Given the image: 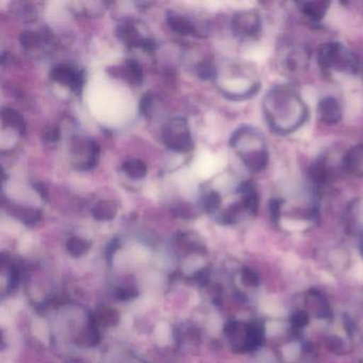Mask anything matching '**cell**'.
I'll return each mask as SVG.
<instances>
[{"mask_svg": "<svg viewBox=\"0 0 363 363\" xmlns=\"http://www.w3.org/2000/svg\"><path fill=\"white\" fill-rule=\"evenodd\" d=\"M263 113L269 128L278 135H290L307 122L309 110L298 91L290 84H279L263 99Z\"/></svg>", "mask_w": 363, "mask_h": 363, "instance_id": "1", "label": "cell"}, {"mask_svg": "<svg viewBox=\"0 0 363 363\" xmlns=\"http://www.w3.org/2000/svg\"><path fill=\"white\" fill-rule=\"evenodd\" d=\"M242 163L252 173H260L269 164V148L262 133L250 126L238 128L229 140Z\"/></svg>", "mask_w": 363, "mask_h": 363, "instance_id": "2", "label": "cell"}, {"mask_svg": "<svg viewBox=\"0 0 363 363\" xmlns=\"http://www.w3.org/2000/svg\"><path fill=\"white\" fill-rule=\"evenodd\" d=\"M318 63L325 76L331 74L354 75L359 69V61L354 52L339 42H327L318 50Z\"/></svg>", "mask_w": 363, "mask_h": 363, "instance_id": "3", "label": "cell"}, {"mask_svg": "<svg viewBox=\"0 0 363 363\" xmlns=\"http://www.w3.org/2000/svg\"><path fill=\"white\" fill-rule=\"evenodd\" d=\"M225 333L238 352L256 350L264 339L263 327L259 323L230 322L225 327Z\"/></svg>", "mask_w": 363, "mask_h": 363, "instance_id": "4", "label": "cell"}, {"mask_svg": "<svg viewBox=\"0 0 363 363\" xmlns=\"http://www.w3.org/2000/svg\"><path fill=\"white\" fill-rule=\"evenodd\" d=\"M162 140L164 145L173 152H188L194 147L188 121L179 116L172 118L165 124Z\"/></svg>", "mask_w": 363, "mask_h": 363, "instance_id": "5", "label": "cell"}, {"mask_svg": "<svg viewBox=\"0 0 363 363\" xmlns=\"http://www.w3.org/2000/svg\"><path fill=\"white\" fill-rule=\"evenodd\" d=\"M311 52L301 44H290L284 46L280 52V65L286 74L298 75L308 69Z\"/></svg>", "mask_w": 363, "mask_h": 363, "instance_id": "6", "label": "cell"}, {"mask_svg": "<svg viewBox=\"0 0 363 363\" xmlns=\"http://www.w3.org/2000/svg\"><path fill=\"white\" fill-rule=\"evenodd\" d=\"M262 21L254 10L238 12L231 20V31L240 40L254 39L260 33Z\"/></svg>", "mask_w": 363, "mask_h": 363, "instance_id": "7", "label": "cell"}, {"mask_svg": "<svg viewBox=\"0 0 363 363\" xmlns=\"http://www.w3.org/2000/svg\"><path fill=\"white\" fill-rule=\"evenodd\" d=\"M337 169L343 171L342 161L337 162L330 154H324L318 157V160L311 165L310 177L316 184H326L330 182L337 174Z\"/></svg>", "mask_w": 363, "mask_h": 363, "instance_id": "8", "label": "cell"}, {"mask_svg": "<svg viewBox=\"0 0 363 363\" xmlns=\"http://www.w3.org/2000/svg\"><path fill=\"white\" fill-rule=\"evenodd\" d=\"M50 76L54 82L69 86L76 94L82 93L84 84V74L76 67L67 65H56L52 67Z\"/></svg>", "mask_w": 363, "mask_h": 363, "instance_id": "9", "label": "cell"}, {"mask_svg": "<svg viewBox=\"0 0 363 363\" xmlns=\"http://www.w3.org/2000/svg\"><path fill=\"white\" fill-rule=\"evenodd\" d=\"M318 118L328 126H333L342 120L343 111L341 104L333 96H326L318 101Z\"/></svg>", "mask_w": 363, "mask_h": 363, "instance_id": "10", "label": "cell"}, {"mask_svg": "<svg viewBox=\"0 0 363 363\" xmlns=\"http://www.w3.org/2000/svg\"><path fill=\"white\" fill-rule=\"evenodd\" d=\"M344 173L363 178V143L350 147L342 158Z\"/></svg>", "mask_w": 363, "mask_h": 363, "instance_id": "11", "label": "cell"}, {"mask_svg": "<svg viewBox=\"0 0 363 363\" xmlns=\"http://www.w3.org/2000/svg\"><path fill=\"white\" fill-rule=\"evenodd\" d=\"M306 306L316 318H326V320L333 318V311L328 301L318 291L311 290L308 293L306 297Z\"/></svg>", "mask_w": 363, "mask_h": 363, "instance_id": "12", "label": "cell"}, {"mask_svg": "<svg viewBox=\"0 0 363 363\" xmlns=\"http://www.w3.org/2000/svg\"><path fill=\"white\" fill-rule=\"evenodd\" d=\"M329 6H330V3L328 1H320V0L303 1V3L299 4V10L310 22L318 24L326 16Z\"/></svg>", "mask_w": 363, "mask_h": 363, "instance_id": "13", "label": "cell"}, {"mask_svg": "<svg viewBox=\"0 0 363 363\" xmlns=\"http://www.w3.org/2000/svg\"><path fill=\"white\" fill-rule=\"evenodd\" d=\"M167 25L177 35L199 37V33L195 28V25L188 18L182 16V14L173 11L169 12L167 13Z\"/></svg>", "mask_w": 363, "mask_h": 363, "instance_id": "14", "label": "cell"}, {"mask_svg": "<svg viewBox=\"0 0 363 363\" xmlns=\"http://www.w3.org/2000/svg\"><path fill=\"white\" fill-rule=\"evenodd\" d=\"M116 33H118V39L125 45L128 46L129 48H142V45H143L144 41L146 40V38L142 37L137 27L130 22H126L124 24L120 25L118 27Z\"/></svg>", "mask_w": 363, "mask_h": 363, "instance_id": "15", "label": "cell"}, {"mask_svg": "<svg viewBox=\"0 0 363 363\" xmlns=\"http://www.w3.org/2000/svg\"><path fill=\"white\" fill-rule=\"evenodd\" d=\"M8 212L14 218L24 223L25 225L33 226L37 224L41 218V212L35 208L25 207V206L16 205V203H8L5 205Z\"/></svg>", "mask_w": 363, "mask_h": 363, "instance_id": "16", "label": "cell"}, {"mask_svg": "<svg viewBox=\"0 0 363 363\" xmlns=\"http://www.w3.org/2000/svg\"><path fill=\"white\" fill-rule=\"evenodd\" d=\"M21 44L25 50H33L40 48L43 43L50 42V33L42 30V33L26 30L20 37Z\"/></svg>", "mask_w": 363, "mask_h": 363, "instance_id": "17", "label": "cell"}, {"mask_svg": "<svg viewBox=\"0 0 363 363\" xmlns=\"http://www.w3.org/2000/svg\"><path fill=\"white\" fill-rule=\"evenodd\" d=\"M118 205L112 201H101L92 209V216L97 220H110L116 218Z\"/></svg>", "mask_w": 363, "mask_h": 363, "instance_id": "18", "label": "cell"}, {"mask_svg": "<svg viewBox=\"0 0 363 363\" xmlns=\"http://www.w3.org/2000/svg\"><path fill=\"white\" fill-rule=\"evenodd\" d=\"M1 116H3L4 124L16 129L21 135H24L26 131V123L24 118L16 110L12 108H3Z\"/></svg>", "mask_w": 363, "mask_h": 363, "instance_id": "19", "label": "cell"}, {"mask_svg": "<svg viewBox=\"0 0 363 363\" xmlns=\"http://www.w3.org/2000/svg\"><path fill=\"white\" fill-rule=\"evenodd\" d=\"M122 171L131 179H143L147 175V165L140 159H133L122 165Z\"/></svg>", "mask_w": 363, "mask_h": 363, "instance_id": "20", "label": "cell"}, {"mask_svg": "<svg viewBox=\"0 0 363 363\" xmlns=\"http://www.w3.org/2000/svg\"><path fill=\"white\" fill-rule=\"evenodd\" d=\"M201 208L208 213H214L222 205V196L214 190L205 191L201 199Z\"/></svg>", "mask_w": 363, "mask_h": 363, "instance_id": "21", "label": "cell"}, {"mask_svg": "<svg viewBox=\"0 0 363 363\" xmlns=\"http://www.w3.org/2000/svg\"><path fill=\"white\" fill-rule=\"evenodd\" d=\"M123 75L127 77L128 82L135 84H141L143 82V69L141 65L135 59H128L125 63Z\"/></svg>", "mask_w": 363, "mask_h": 363, "instance_id": "22", "label": "cell"}, {"mask_svg": "<svg viewBox=\"0 0 363 363\" xmlns=\"http://www.w3.org/2000/svg\"><path fill=\"white\" fill-rule=\"evenodd\" d=\"M67 247L69 254L75 257H79L84 255V252H86V250L90 247V244H89L86 240L75 237L71 238V239L67 241Z\"/></svg>", "mask_w": 363, "mask_h": 363, "instance_id": "23", "label": "cell"}, {"mask_svg": "<svg viewBox=\"0 0 363 363\" xmlns=\"http://www.w3.org/2000/svg\"><path fill=\"white\" fill-rule=\"evenodd\" d=\"M197 75L201 79L210 80L213 79L218 75L216 67L210 61H203L197 65Z\"/></svg>", "mask_w": 363, "mask_h": 363, "instance_id": "24", "label": "cell"}, {"mask_svg": "<svg viewBox=\"0 0 363 363\" xmlns=\"http://www.w3.org/2000/svg\"><path fill=\"white\" fill-rule=\"evenodd\" d=\"M327 348L335 354H344L346 352L345 341L337 335H328L325 340Z\"/></svg>", "mask_w": 363, "mask_h": 363, "instance_id": "25", "label": "cell"}, {"mask_svg": "<svg viewBox=\"0 0 363 363\" xmlns=\"http://www.w3.org/2000/svg\"><path fill=\"white\" fill-rule=\"evenodd\" d=\"M242 281L247 286H258L260 284V277L254 269L250 267H244L242 269Z\"/></svg>", "mask_w": 363, "mask_h": 363, "instance_id": "26", "label": "cell"}, {"mask_svg": "<svg viewBox=\"0 0 363 363\" xmlns=\"http://www.w3.org/2000/svg\"><path fill=\"white\" fill-rule=\"evenodd\" d=\"M291 323H292L293 328L296 330L303 328L309 323V313L307 311L295 312L291 318Z\"/></svg>", "mask_w": 363, "mask_h": 363, "instance_id": "27", "label": "cell"}, {"mask_svg": "<svg viewBox=\"0 0 363 363\" xmlns=\"http://www.w3.org/2000/svg\"><path fill=\"white\" fill-rule=\"evenodd\" d=\"M60 129L57 126L46 127L44 128L43 133H42V139L46 142V143H57L60 139Z\"/></svg>", "mask_w": 363, "mask_h": 363, "instance_id": "28", "label": "cell"}, {"mask_svg": "<svg viewBox=\"0 0 363 363\" xmlns=\"http://www.w3.org/2000/svg\"><path fill=\"white\" fill-rule=\"evenodd\" d=\"M174 213L180 218H190L194 216V210L189 203H182V205L176 206Z\"/></svg>", "mask_w": 363, "mask_h": 363, "instance_id": "29", "label": "cell"}, {"mask_svg": "<svg viewBox=\"0 0 363 363\" xmlns=\"http://www.w3.org/2000/svg\"><path fill=\"white\" fill-rule=\"evenodd\" d=\"M152 96L150 93H146L142 97L141 103H140V112L143 116H147L152 109Z\"/></svg>", "mask_w": 363, "mask_h": 363, "instance_id": "30", "label": "cell"}, {"mask_svg": "<svg viewBox=\"0 0 363 363\" xmlns=\"http://www.w3.org/2000/svg\"><path fill=\"white\" fill-rule=\"evenodd\" d=\"M101 320H104V323L108 325H113L118 322V313L114 312L113 310H106V311H103V314L101 316Z\"/></svg>", "mask_w": 363, "mask_h": 363, "instance_id": "31", "label": "cell"}, {"mask_svg": "<svg viewBox=\"0 0 363 363\" xmlns=\"http://www.w3.org/2000/svg\"><path fill=\"white\" fill-rule=\"evenodd\" d=\"M33 189L39 193L40 196L44 199V201H48V196H50V192H48V186L45 184H42V182H35L33 184Z\"/></svg>", "mask_w": 363, "mask_h": 363, "instance_id": "32", "label": "cell"}, {"mask_svg": "<svg viewBox=\"0 0 363 363\" xmlns=\"http://www.w3.org/2000/svg\"><path fill=\"white\" fill-rule=\"evenodd\" d=\"M359 250H360L361 256L363 257V231L359 235Z\"/></svg>", "mask_w": 363, "mask_h": 363, "instance_id": "33", "label": "cell"}]
</instances>
